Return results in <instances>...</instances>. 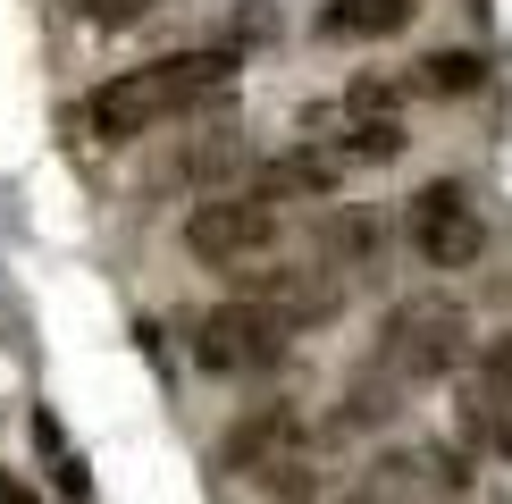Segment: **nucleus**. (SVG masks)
I'll return each mask as SVG.
<instances>
[{
	"mask_svg": "<svg viewBox=\"0 0 512 504\" xmlns=\"http://www.w3.org/2000/svg\"><path fill=\"white\" fill-rule=\"evenodd\" d=\"M185 345H194V362L219 370V378H252V370H277V362H286V328H277L269 311L236 303V294H227V303H210Z\"/></svg>",
	"mask_w": 512,
	"mask_h": 504,
	"instance_id": "39448f33",
	"label": "nucleus"
},
{
	"mask_svg": "<svg viewBox=\"0 0 512 504\" xmlns=\"http://www.w3.org/2000/svg\"><path fill=\"white\" fill-rule=\"evenodd\" d=\"M269 244H277V210L252 194H210L185 210V252L210 269H252V261H269Z\"/></svg>",
	"mask_w": 512,
	"mask_h": 504,
	"instance_id": "423d86ee",
	"label": "nucleus"
},
{
	"mask_svg": "<svg viewBox=\"0 0 512 504\" xmlns=\"http://www.w3.org/2000/svg\"><path fill=\"white\" fill-rule=\"evenodd\" d=\"M420 0H328L319 9V42H387L412 26Z\"/></svg>",
	"mask_w": 512,
	"mask_h": 504,
	"instance_id": "f8f14e48",
	"label": "nucleus"
},
{
	"mask_svg": "<svg viewBox=\"0 0 512 504\" xmlns=\"http://www.w3.org/2000/svg\"><path fill=\"white\" fill-rule=\"evenodd\" d=\"M227 84H236V51H177V59H152V68H126L110 76L93 101H84V126H93L101 143H135L152 135L168 118H194L210 101H227Z\"/></svg>",
	"mask_w": 512,
	"mask_h": 504,
	"instance_id": "f257e3e1",
	"label": "nucleus"
},
{
	"mask_svg": "<svg viewBox=\"0 0 512 504\" xmlns=\"http://www.w3.org/2000/svg\"><path fill=\"white\" fill-rule=\"evenodd\" d=\"M471 437L496 446V454H512V395H504V404H471Z\"/></svg>",
	"mask_w": 512,
	"mask_h": 504,
	"instance_id": "f3484780",
	"label": "nucleus"
},
{
	"mask_svg": "<svg viewBox=\"0 0 512 504\" xmlns=\"http://www.w3.org/2000/svg\"><path fill=\"white\" fill-rule=\"evenodd\" d=\"M303 429H311V420H303V404L269 395V404H252V412H236V420H227V437H219V471H236V479L269 471V462L286 454Z\"/></svg>",
	"mask_w": 512,
	"mask_h": 504,
	"instance_id": "1a4fd4ad",
	"label": "nucleus"
},
{
	"mask_svg": "<svg viewBox=\"0 0 512 504\" xmlns=\"http://www.w3.org/2000/svg\"><path fill=\"white\" fill-rule=\"evenodd\" d=\"M345 504H445V479H437V454H378L361 471V488Z\"/></svg>",
	"mask_w": 512,
	"mask_h": 504,
	"instance_id": "9b49d317",
	"label": "nucleus"
},
{
	"mask_svg": "<svg viewBox=\"0 0 512 504\" xmlns=\"http://www.w3.org/2000/svg\"><path fill=\"white\" fill-rule=\"evenodd\" d=\"M471 370H479V404H504L512 395V328L487 336V345H471Z\"/></svg>",
	"mask_w": 512,
	"mask_h": 504,
	"instance_id": "2eb2a0df",
	"label": "nucleus"
},
{
	"mask_svg": "<svg viewBox=\"0 0 512 504\" xmlns=\"http://www.w3.org/2000/svg\"><path fill=\"white\" fill-rule=\"evenodd\" d=\"M269 26H277V17H269V9H261V0H252V9H244V17H236V26H227V34H236V42H261V34H269Z\"/></svg>",
	"mask_w": 512,
	"mask_h": 504,
	"instance_id": "a211bd4d",
	"label": "nucleus"
},
{
	"mask_svg": "<svg viewBox=\"0 0 512 504\" xmlns=\"http://www.w3.org/2000/svg\"><path fill=\"white\" fill-rule=\"evenodd\" d=\"M236 303L269 311V320L294 336V328H319V320L345 311V278L319 269V261H252V269H236Z\"/></svg>",
	"mask_w": 512,
	"mask_h": 504,
	"instance_id": "7ed1b4c3",
	"label": "nucleus"
},
{
	"mask_svg": "<svg viewBox=\"0 0 512 504\" xmlns=\"http://www.w3.org/2000/svg\"><path fill=\"white\" fill-rule=\"evenodd\" d=\"M479 51H429V59H420V68H412V84H420V93H479Z\"/></svg>",
	"mask_w": 512,
	"mask_h": 504,
	"instance_id": "4468645a",
	"label": "nucleus"
},
{
	"mask_svg": "<svg viewBox=\"0 0 512 504\" xmlns=\"http://www.w3.org/2000/svg\"><path fill=\"white\" fill-rule=\"evenodd\" d=\"M336 118H345V126H403V84L378 76V68H361L345 84V101H336Z\"/></svg>",
	"mask_w": 512,
	"mask_h": 504,
	"instance_id": "ddd939ff",
	"label": "nucleus"
},
{
	"mask_svg": "<svg viewBox=\"0 0 512 504\" xmlns=\"http://www.w3.org/2000/svg\"><path fill=\"white\" fill-rule=\"evenodd\" d=\"M336 185H345V152H328V143H286V152L252 160L244 194L286 210V202H336Z\"/></svg>",
	"mask_w": 512,
	"mask_h": 504,
	"instance_id": "6e6552de",
	"label": "nucleus"
},
{
	"mask_svg": "<svg viewBox=\"0 0 512 504\" xmlns=\"http://www.w3.org/2000/svg\"><path fill=\"white\" fill-rule=\"evenodd\" d=\"M403 236H412V252L429 269H471L487 252V219H479V202L462 194L454 177H429L412 202H403Z\"/></svg>",
	"mask_w": 512,
	"mask_h": 504,
	"instance_id": "20e7f679",
	"label": "nucleus"
},
{
	"mask_svg": "<svg viewBox=\"0 0 512 504\" xmlns=\"http://www.w3.org/2000/svg\"><path fill=\"white\" fill-rule=\"evenodd\" d=\"M387 244H395V227H387V210H378V202H336V210H319V269H336V278L378 269V261H387Z\"/></svg>",
	"mask_w": 512,
	"mask_h": 504,
	"instance_id": "9d476101",
	"label": "nucleus"
},
{
	"mask_svg": "<svg viewBox=\"0 0 512 504\" xmlns=\"http://www.w3.org/2000/svg\"><path fill=\"white\" fill-rule=\"evenodd\" d=\"M0 504H34V496H26V488H9V479H0Z\"/></svg>",
	"mask_w": 512,
	"mask_h": 504,
	"instance_id": "6ab92c4d",
	"label": "nucleus"
},
{
	"mask_svg": "<svg viewBox=\"0 0 512 504\" xmlns=\"http://www.w3.org/2000/svg\"><path fill=\"white\" fill-rule=\"evenodd\" d=\"M152 9H168V0H76L84 26H143Z\"/></svg>",
	"mask_w": 512,
	"mask_h": 504,
	"instance_id": "dca6fc26",
	"label": "nucleus"
},
{
	"mask_svg": "<svg viewBox=\"0 0 512 504\" xmlns=\"http://www.w3.org/2000/svg\"><path fill=\"white\" fill-rule=\"evenodd\" d=\"M160 177L168 185H185V194H244V177H252V143L236 135V126H185L177 135V152L160 160Z\"/></svg>",
	"mask_w": 512,
	"mask_h": 504,
	"instance_id": "0eeeda50",
	"label": "nucleus"
},
{
	"mask_svg": "<svg viewBox=\"0 0 512 504\" xmlns=\"http://www.w3.org/2000/svg\"><path fill=\"white\" fill-rule=\"evenodd\" d=\"M471 362V311L454 294H403V303L378 320V353L370 370L387 387H437Z\"/></svg>",
	"mask_w": 512,
	"mask_h": 504,
	"instance_id": "f03ea898",
	"label": "nucleus"
}]
</instances>
